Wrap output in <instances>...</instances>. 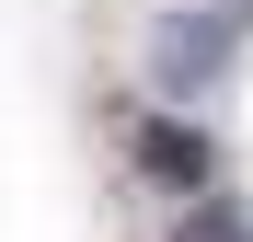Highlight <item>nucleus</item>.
<instances>
[{
  "mask_svg": "<svg viewBox=\"0 0 253 242\" xmlns=\"http://www.w3.org/2000/svg\"><path fill=\"white\" fill-rule=\"evenodd\" d=\"M230 47H242V12L230 0H184V12L150 23V93L161 104H207L230 81Z\"/></svg>",
  "mask_w": 253,
  "mask_h": 242,
  "instance_id": "nucleus-1",
  "label": "nucleus"
},
{
  "mask_svg": "<svg viewBox=\"0 0 253 242\" xmlns=\"http://www.w3.org/2000/svg\"><path fill=\"white\" fill-rule=\"evenodd\" d=\"M126 161H138L161 196H184V208H196V196H219V139H207L196 115H173V104H150L138 127H126Z\"/></svg>",
  "mask_w": 253,
  "mask_h": 242,
  "instance_id": "nucleus-2",
  "label": "nucleus"
},
{
  "mask_svg": "<svg viewBox=\"0 0 253 242\" xmlns=\"http://www.w3.org/2000/svg\"><path fill=\"white\" fill-rule=\"evenodd\" d=\"M173 242H253V219L230 208V196H196V208H184V231Z\"/></svg>",
  "mask_w": 253,
  "mask_h": 242,
  "instance_id": "nucleus-3",
  "label": "nucleus"
},
{
  "mask_svg": "<svg viewBox=\"0 0 253 242\" xmlns=\"http://www.w3.org/2000/svg\"><path fill=\"white\" fill-rule=\"evenodd\" d=\"M230 12H253V0H230Z\"/></svg>",
  "mask_w": 253,
  "mask_h": 242,
  "instance_id": "nucleus-4",
  "label": "nucleus"
}]
</instances>
